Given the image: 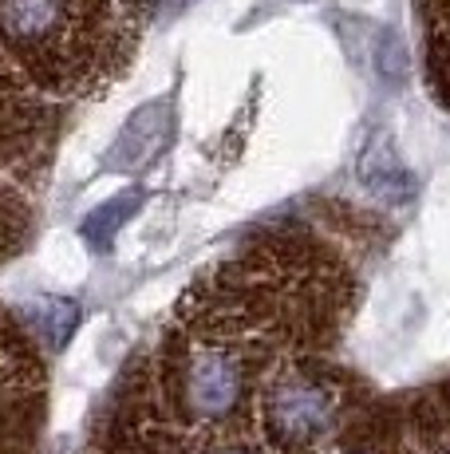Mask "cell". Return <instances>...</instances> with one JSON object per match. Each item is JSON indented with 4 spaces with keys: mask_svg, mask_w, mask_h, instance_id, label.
I'll list each match as a JSON object with an SVG mask.
<instances>
[{
    "mask_svg": "<svg viewBox=\"0 0 450 454\" xmlns=\"http://www.w3.org/2000/svg\"><path fill=\"white\" fill-rule=\"evenodd\" d=\"M88 24V0H0V40L24 64L56 67L75 56Z\"/></svg>",
    "mask_w": 450,
    "mask_h": 454,
    "instance_id": "cell-1",
    "label": "cell"
},
{
    "mask_svg": "<svg viewBox=\"0 0 450 454\" xmlns=\"http://www.w3.org/2000/svg\"><path fill=\"white\" fill-rule=\"evenodd\" d=\"M336 395L320 380L308 375H284L269 387L265 399V423L281 447H308L332 427Z\"/></svg>",
    "mask_w": 450,
    "mask_h": 454,
    "instance_id": "cell-2",
    "label": "cell"
},
{
    "mask_svg": "<svg viewBox=\"0 0 450 454\" xmlns=\"http://www.w3.org/2000/svg\"><path fill=\"white\" fill-rule=\"evenodd\" d=\"M245 372L225 348H198L186 364V407L198 419H221L237 407Z\"/></svg>",
    "mask_w": 450,
    "mask_h": 454,
    "instance_id": "cell-3",
    "label": "cell"
},
{
    "mask_svg": "<svg viewBox=\"0 0 450 454\" xmlns=\"http://www.w3.org/2000/svg\"><path fill=\"white\" fill-rule=\"evenodd\" d=\"M360 182L371 190V194L379 198V202L387 206H407L415 198V174L403 166L400 151H395L392 135L387 130H379V135L368 138V146H363L360 154Z\"/></svg>",
    "mask_w": 450,
    "mask_h": 454,
    "instance_id": "cell-4",
    "label": "cell"
},
{
    "mask_svg": "<svg viewBox=\"0 0 450 454\" xmlns=\"http://www.w3.org/2000/svg\"><path fill=\"white\" fill-rule=\"evenodd\" d=\"M167 135H170V103L167 99H154V103H146V107H138L135 115L127 119V127L119 130L115 146H111L107 170H135V166H143L167 143Z\"/></svg>",
    "mask_w": 450,
    "mask_h": 454,
    "instance_id": "cell-5",
    "label": "cell"
},
{
    "mask_svg": "<svg viewBox=\"0 0 450 454\" xmlns=\"http://www.w3.org/2000/svg\"><path fill=\"white\" fill-rule=\"evenodd\" d=\"M24 320L36 332V340H44L51 352H59L80 328V304L64 301V296H40V301L24 304Z\"/></svg>",
    "mask_w": 450,
    "mask_h": 454,
    "instance_id": "cell-6",
    "label": "cell"
},
{
    "mask_svg": "<svg viewBox=\"0 0 450 454\" xmlns=\"http://www.w3.org/2000/svg\"><path fill=\"white\" fill-rule=\"evenodd\" d=\"M138 206H143V194L127 190V194H119V198H111V202H103L99 209H91V217L80 225L83 241H88L91 249H107L111 241H115V233L131 222V214Z\"/></svg>",
    "mask_w": 450,
    "mask_h": 454,
    "instance_id": "cell-7",
    "label": "cell"
},
{
    "mask_svg": "<svg viewBox=\"0 0 450 454\" xmlns=\"http://www.w3.org/2000/svg\"><path fill=\"white\" fill-rule=\"evenodd\" d=\"M376 72L384 75L387 83H400L407 75V48H403V40L387 28L379 32V40H376Z\"/></svg>",
    "mask_w": 450,
    "mask_h": 454,
    "instance_id": "cell-8",
    "label": "cell"
},
{
    "mask_svg": "<svg viewBox=\"0 0 450 454\" xmlns=\"http://www.w3.org/2000/svg\"><path fill=\"white\" fill-rule=\"evenodd\" d=\"M213 454H253V450H245V447H218Z\"/></svg>",
    "mask_w": 450,
    "mask_h": 454,
    "instance_id": "cell-9",
    "label": "cell"
},
{
    "mask_svg": "<svg viewBox=\"0 0 450 454\" xmlns=\"http://www.w3.org/2000/svg\"><path fill=\"white\" fill-rule=\"evenodd\" d=\"M435 454H450V434H446L443 442H438V450H435Z\"/></svg>",
    "mask_w": 450,
    "mask_h": 454,
    "instance_id": "cell-10",
    "label": "cell"
}]
</instances>
